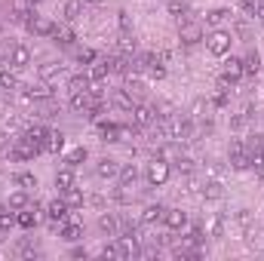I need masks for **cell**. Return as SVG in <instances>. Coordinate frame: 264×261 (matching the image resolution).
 Listing matches in <instances>:
<instances>
[{
	"mask_svg": "<svg viewBox=\"0 0 264 261\" xmlns=\"http://www.w3.org/2000/svg\"><path fill=\"white\" fill-rule=\"evenodd\" d=\"M40 147L43 144H37V141H31V138H19L13 147H10V160H16V163H25V160H34L37 154H40Z\"/></svg>",
	"mask_w": 264,
	"mask_h": 261,
	"instance_id": "6da1fadb",
	"label": "cell"
},
{
	"mask_svg": "<svg viewBox=\"0 0 264 261\" xmlns=\"http://www.w3.org/2000/svg\"><path fill=\"white\" fill-rule=\"evenodd\" d=\"M231 43H234V37H231V31H212L209 37H206V46H209V53L212 56H228L231 53Z\"/></svg>",
	"mask_w": 264,
	"mask_h": 261,
	"instance_id": "7a4b0ae2",
	"label": "cell"
},
{
	"mask_svg": "<svg viewBox=\"0 0 264 261\" xmlns=\"http://www.w3.org/2000/svg\"><path fill=\"white\" fill-rule=\"evenodd\" d=\"M178 40L184 43V46H194V43H200L203 40V28L197 25V22H178Z\"/></svg>",
	"mask_w": 264,
	"mask_h": 261,
	"instance_id": "3957f363",
	"label": "cell"
},
{
	"mask_svg": "<svg viewBox=\"0 0 264 261\" xmlns=\"http://www.w3.org/2000/svg\"><path fill=\"white\" fill-rule=\"evenodd\" d=\"M166 178H169V163L163 157H154L147 163V181L154 184V188H160V184H166Z\"/></svg>",
	"mask_w": 264,
	"mask_h": 261,
	"instance_id": "277c9868",
	"label": "cell"
},
{
	"mask_svg": "<svg viewBox=\"0 0 264 261\" xmlns=\"http://www.w3.org/2000/svg\"><path fill=\"white\" fill-rule=\"evenodd\" d=\"M240 77H243V59H228V62H224V74H221L218 83L228 89V86H234Z\"/></svg>",
	"mask_w": 264,
	"mask_h": 261,
	"instance_id": "5b68a950",
	"label": "cell"
},
{
	"mask_svg": "<svg viewBox=\"0 0 264 261\" xmlns=\"http://www.w3.org/2000/svg\"><path fill=\"white\" fill-rule=\"evenodd\" d=\"M132 123H135L138 129L154 126V123H157V108H150V105H135V108H132Z\"/></svg>",
	"mask_w": 264,
	"mask_h": 261,
	"instance_id": "8992f818",
	"label": "cell"
},
{
	"mask_svg": "<svg viewBox=\"0 0 264 261\" xmlns=\"http://www.w3.org/2000/svg\"><path fill=\"white\" fill-rule=\"evenodd\" d=\"M228 160L234 169H249V147L243 141H231V151H228Z\"/></svg>",
	"mask_w": 264,
	"mask_h": 261,
	"instance_id": "52a82bcc",
	"label": "cell"
},
{
	"mask_svg": "<svg viewBox=\"0 0 264 261\" xmlns=\"http://www.w3.org/2000/svg\"><path fill=\"white\" fill-rule=\"evenodd\" d=\"M25 28H28L34 37H52V28H56V25H52V22H46L43 16H31V19L25 22Z\"/></svg>",
	"mask_w": 264,
	"mask_h": 261,
	"instance_id": "ba28073f",
	"label": "cell"
},
{
	"mask_svg": "<svg viewBox=\"0 0 264 261\" xmlns=\"http://www.w3.org/2000/svg\"><path fill=\"white\" fill-rule=\"evenodd\" d=\"M37 221H40V206H25L19 215H16V225H22V228H37Z\"/></svg>",
	"mask_w": 264,
	"mask_h": 261,
	"instance_id": "9c48e42d",
	"label": "cell"
},
{
	"mask_svg": "<svg viewBox=\"0 0 264 261\" xmlns=\"http://www.w3.org/2000/svg\"><path fill=\"white\" fill-rule=\"evenodd\" d=\"M117 255H120V258H132V255H138V237H132V234L117 237Z\"/></svg>",
	"mask_w": 264,
	"mask_h": 261,
	"instance_id": "30bf717a",
	"label": "cell"
},
{
	"mask_svg": "<svg viewBox=\"0 0 264 261\" xmlns=\"http://www.w3.org/2000/svg\"><path fill=\"white\" fill-rule=\"evenodd\" d=\"M163 221H166L169 231H181V228H187V212H181V209H166Z\"/></svg>",
	"mask_w": 264,
	"mask_h": 261,
	"instance_id": "8fae6325",
	"label": "cell"
},
{
	"mask_svg": "<svg viewBox=\"0 0 264 261\" xmlns=\"http://www.w3.org/2000/svg\"><path fill=\"white\" fill-rule=\"evenodd\" d=\"M68 209H71V206H68L65 200H52V203L46 206V212H49V218H52V228H59L62 221L68 218Z\"/></svg>",
	"mask_w": 264,
	"mask_h": 261,
	"instance_id": "7c38bea8",
	"label": "cell"
},
{
	"mask_svg": "<svg viewBox=\"0 0 264 261\" xmlns=\"http://www.w3.org/2000/svg\"><path fill=\"white\" fill-rule=\"evenodd\" d=\"M31 16H34V13H31V4H28V0H13V16H10V19H13L16 25H25Z\"/></svg>",
	"mask_w": 264,
	"mask_h": 261,
	"instance_id": "4fadbf2b",
	"label": "cell"
},
{
	"mask_svg": "<svg viewBox=\"0 0 264 261\" xmlns=\"http://www.w3.org/2000/svg\"><path fill=\"white\" fill-rule=\"evenodd\" d=\"M98 231H101L104 237H114V234L120 231V218H117V215H111V212H104V215L98 218Z\"/></svg>",
	"mask_w": 264,
	"mask_h": 261,
	"instance_id": "5bb4252c",
	"label": "cell"
},
{
	"mask_svg": "<svg viewBox=\"0 0 264 261\" xmlns=\"http://www.w3.org/2000/svg\"><path fill=\"white\" fill-rule=\"evenodd\" d=\"M10 65L13 68H28L31 65V49L28 46H13L10 49Z\"/></svg>",
	"mask_w": 264,
	"mask_h": 261,
	"instance_id": "9a60e30c",
	"label": "cell"
},
{
	"mask_svg": "<svg viewBox=\"0 0 264 261\" xmlns=\"http://www.w3.org/2000/svg\"><path fill=\"white\" fill-rule=\"evenodd\" d=\"M16 252H19L22 258H34V255H40V243H37L34 237H25V240H19Z\"/></svg>",
	"mask_w": 264,
	"mask_h": 261,
	"instance_id": "2e32d148",
	"label": "cell"
},
{
	"mask_svg": "<svg viewBox=\"0 0 264 261\" xmlns=\"http://www.w3.org/2000/svg\"><path fill=\"white\" fill-rule=\"evenodd\" d=\"M52 40H56L59 46H74V40H77V37H74V31H71V28L56 25V28H52Z\"/></svg>",
	"mask_w": 264,
	"mask_h": 261,
	"instance_id": "e0dca14e",
	"label": "cell"
},
{
	"mask_svg": "<svg viewBox=\"0 0 264 261\" xmlns=\"http://www.w3.org/2000/svg\"><path fill=\"white\" fill-rule=\"evenodd\" d=\"M258 71H261V56H258V49H249V53H246V59H243V74L255 77Z\"/></svg>",
	"mask_w": 264,
	"mask_h": 261,
	"instance_id": "ac0fdd59",
	"label": "cell"
},
{
	"mask_svg": "<svg viewBox=\"0 0 264 261\" xmlns=\"http://www.w3.org/2000/svg\"><path fill=\"white\" fill-rule=\"evenodd\" d=\"M95 172H98V178H117L120 175V166H117V160H98V166H95Z\"/></svg>",
	"mask_w": 264,
	"mask_h": 261,
	"instance_id": "d6986e66",
	"label": "cell"
},
{
	"mask_svg": "<svg viewBox=\"0 0 264 261\" xmlns=\"http://www.w3.org/2000/svg\"><path fill=\"white\" fill-rule=\"evenodd\" d=\"M117 178H120V188L132 191V188H135V181H138V169L129 163V166H123V169H120V175H117Z\"/></svg>",
	"mask_w": 264,
	"mask_h": 261,
	"instance_id": "ffe728a7",
	"label": "cell"
},
{
	"mask_svg": "<svg viewBox=\"0 0 264 261\" xmlns=\"http://www.w3.org/2000/svg\"><path fill=\"white\" fill-rule=\"evenodd\" d=\"M59 77H62V65H59V62L40 65V80H43V83H52V80H59Z\"/></svg>",
	"mask_w": 264,
	"mask_h": 261,
	"instance_id": "44dd1931",
	"label": "cell"
},
{
	"mask_svg": "<svg viewBox=\"0 0 264 261\" xmlns=\"http://www.w3.org/2000/svg\"><path fill=\"white\" fill-rule=\"evenodd\" d=\"M163 215H166V209H163L160 203H150V206L141 212V221H144V225H157V221H160Z\"/></svg>",
	"mask_w": 264,
	"mask_h": 261,
	"instance_id": "7402d4cb",
	"label": "cell"
},
{
	"mask_svg": "<svg viewBox=\"0 0 264 261\" xmlns=\"http://www.w3.org/2000/svg\"><path fill=\"white\" fill-rule=\"evenodd\" d=\"M62 237H65L68 243L80 240V237H83V225H80V221H65V225H62Z\"/></svg>",
	"mask_w": 264,
	"mask_h": 261,
	"instance_id": "603a6c76",
	"label": "cell"
},
{
	"mask_svg": "<svg viewBox=\"0 0 264 261\" xmlns=\"http://www.w3.org/2000/svg\"><path fill=\"white\" fill-rule=\"evenodd\" d=\"M123 89H126L132 98H141V95H144V83L135 77V71H129V74H126V86H123Z\"/></svg>",
	"mask_w": 264,
	"mask_h": 261,
	"instance_id": "cb8c5ba5",
	"label": "cell"
},
{
	"mask_svg": "<svg viewBox=\"0 0 264 261\" xmlns=\"http://www.w3.org/2000/svg\"><path fill=\"white\" fill-rule=\"evenodd\" d=\"M25 138H31V141H37V144H46V138H49V129H46L43 123H34V126H28V132H25Z\"/></svg>",
	"mask_w": 264,
	"mask_h": 261,
	"instance_id": "d4e9b609",
	"label": "cell"
},
{
	"mask_svg": "<svg viewBox=\"0 0 264 261\" xmlns=\"http://www.w3.org/2000/svg\"><path fill=\"white\" fill-rule=\"evenodd\" d=\"M108 74H111V62H108V59H104V62H95L92 71H89V80H92V83H101V80H108Z\"/></svg>",
	"mask_w": 264,
	"mask_h": 261,
	"instance_id": "484cf974",
	"label": "cell"
},
{
	"mask_svg": "<svg viewBox=\"0 0 264 261\" xmlns=\"http://www.w3.org/2000/svg\"><path fill=\"white\" fill-rule=\"evenodd\" d=\"M68 89L71 92H86V89H92V80L86 77V74H74V77L68 80Z\"/></svg>",
	"mask_w": 264,
	"mask_h": 261,
	"instance_id": "4316f807",
	"label": "cell"
},
{
	"mask_svg": "<svg viewBox=\"0 0 264 261\" xmlns=\"http://www.w3.org/2000/svg\"><path fill=\"white\" fill-rule=\"evenodd\" d=\"M111 101H114V108H120V111H132L135 108V101H132V95L126 89H117L114 95H111Z\"/></svg>",
	"mask_w": 264,
	"mask_h": 261,
	"instance_id": "83f0119b",
	"label": "cell"
},
{
	"mask_svg": "<svg viewBox=\"0 0 264 261\" xmlns=\"http://www.w3.org/2000/svg\"><path fill=\"white\" fill-rule=\"evenodd\" d=\"M0 89H10V92H13V89H19V77H16V74H13L7 65L0 68Z\"/></svg>",
	"mask_w": 264,
	"mask_h": 261,
	"instance_id": "f1b7e54d",
	"label": "cell"
},
{
	"mask_svg": "<svg viewBox=\"0 0 264 261\" xmlns=\"http://www.w3.org/2000/svg\"><path fill=\"white\" fill-rule=\"evenodd\" d=\"M89 105H92L89 89H86V92H71V108H74V111H86Z\"/></svg>",
	"mask_w": 264,
	"mask_h": 261,
	"instance_id": "f546056e",
	"label": "cell"
},
{
	"mask_svg": "<svg viewBox=\"0 0 264 261\" xmlns=\"http://www.w3.org/2000/svg\"><path fill=\"white\" fill-rule=\"evenodd\" d=\"M56 188H59V191H65V188H74V172H71V166L56 172Z\"/></svg>",
	"mask_w": 264,
	"mask_h": 261,
	"instance_id": "4dcf8cb0",
	"label": "cell"
},
{
	"mask_svg": "<svg viewBox=\"0 0 264 261\" xmlns=\"http://www.w3.org/2000/svg\"><path fill=\"white\" fill-rule=\"evenodd\" d=\"M203 197H206V200H221V197H224L221 181H206V184H203Z\"/></svg>",
	"mask_w": 264,
	"mask_h": 261,
	"instance_id": "1f68e13d",
	"label": "cell"
},
{
	"mask_svg": "<svg viewBox=\"0 0 264 261\" xmlns=\"http://www.w3.org/2000/svg\"><path fill=\"white\" fill-rule=\"evenodd\" d=\"M117 49H120L123 56H132V53L138 49V43H135V37H132L129 31H123V37H120V43H117Z\"/></svg>",
	"mask_w": 264,
	"mask_h": 261,
	"instance_id": "d6a6232c",
	"label": "cell"
},
{
	"mask_svg": "<svg viewBox=\"0 0 264 261\" xmlns=\"http://www.w3.org/2000/svg\"><path fill=\"white\" fill-rule=\"evenodd\" d=\"M62 16H65V22H74V19L80 16V0H65Z\"/></svg>",
	"mask_w": 264,
	"mask_h": 261,
	"instance_id": "836d02e7",
	"label": "cell"
},
{
	"mask_svg": "<svg viewBox=\"0 0 264 261\" xmlns=\"http://www.w3.org/2000/svg\"><path fill=\"white\" fill-rule=\"evenodd\" d=\"M86 157H89V154H86V147H74V151H71V154L65 157V163H68V166L74 169V166H80V163H86Z\"/></svg>",
	"mask_w": 264,
	"mask_h": 261,
	"instance_id": "e575fe53",
	"label": "cell"
},
{
	"mask_svg": "<svg viewBox=\"0 0 264 261\" xmlns=\"http://www.w3.org/2000/svg\"><path fill=\"white\" fill-rule=\"evenodd\" d=\"M46 151H52V154H59L62 151V147H65V135L62 132H49V138H46Z\"/></svg>",
	"mask_w": 264,
	"mask_h": 261,
	"instance_id": "d590c367",
	"label": "cell"
},
{
	"mask_svg": "<svg viewBox=\"0 0 264 261\" xmlns=\"http://www.w3.org/2000/svg\"><path fill=\"white\" fill-rule=\"evenodd\" d=\"M120 129H123V126H117V123H101L104 141H120Z\"/></svg>",
	"mask_w": 264,
	"mask_h": 261,
	"instance_id": "8d00e7d4",
	"label": "cell"
},
{
	"mask_svg": "<svg viewBox=\"0 0 264 261\" xmlns=\"http://www.w3.org/2000/svg\"><path fill=\"white\" fill-rule=\"evenodd\" d=\"M16 184H19L22 191H34V188H37V178H34L31 172H19V175H16Z\"/></svg>",
	"mask_w": 264,
	"mask_h": 261,
	"instance_id": "74e56055",
	"label": "cell"
},
{
	"mask_svg": "<svg viewBox=\"0 0 264 261\" xmlns=\"http://www.w3.org/2000/svg\"><path fill=\"white\" fill-rule=\"evenodd\" d=\"M62 194H65V197H62V200H65V203H68V206H83V194H80V191H77V188H65V191H62Z\"/></svg>",
	"mask_w": 264,
	"mask_h": 261,
	"instance_id": "f35d334b",
	"label": "cell"
},
{
	"mask_svg": "<svg viewBox=\"0 0 264 261\" xmlns=\"http://www.w3.org/2000/svg\"><path fill=\"white\" fill-rule=\"evenodd\" d=\"M169 16H175L178 22H184V13H187V4H184V0H169Z\"/></svg>",
	"mask_w": 264,
	"mask_h": 261,
	"instance_id": "ab89813d",
	"label": "cell"
},
{
	"mask_svg": "<svg viewBox=\"0 0 264 261\" xmlns=\"http://www.w3.org/2000/svg\"><path fill=\"white\" fill-rule=\"evenodd\" d=\"M181 243H184V246H200V243H203V228H191V231L184 234Z\"/></svg>",
	"mask_w": 264,
	"mask_h": 261,
	"instance_id": "60d3db41",
	"label": "cell"
},
{
	"mask_svg": "<svg viewBox=\"0 0 264 261\" xmlns=\"http://www.w3.org/2000/svg\"><path fill=\"white\" fill-rule=\"evenodd\" d=\"M228 19H231V10H209V16H206L209 25H221V22H228Z\"/></svg>",
	"mask_w": 264,
	"mask_h": 261,
	"instance_id": "b9f144b4",
	"label": "cell"
},
{
	"mask_svg": "<svg viewBox=\"0 0 264 261\" xmlns=\"http://www.w3.org/2000/svg\"><path fill=\"white\" fill-rule=\"evenodd\" d=\"M13 225H16V215L10 209H0V234H7Z\"/></svg>",
	"mask_w": 264,
	"mask_h": 261,
	"instance_id": "7bdbcfd3",
	"label": "cell"
},
{
	"mask_svg": "<svg viewBox=\"0 0 264 261\" xmlns=\"http://www.w3.org/2000/svg\"><path fill=\"white\" fill-rule=\"evenodd\" d=\"M25 206H28V191L10 194V209H25Z\"/></svg>",
	"mask_w": 264,
	"mask_h": 261,
	"instance_id": "ee69618b",
	"label": "cell"
},
{
	"mask_svg": "<svg viewBox=\"0 0 264 261\" xmlns=\"http://www.w3.org/2000/svg\"><path fill=\"white\" fill-rule=\"evenodd\" d=\"M175 169H178L181 175H191V172H194V160H191V157H175Z\"/></svg>",
	"mask_w": 264,
	"mask_h": 261,
	"instance_id": "f6af8a7d",
	"label": "cell"
},
{
	"mask_svg": "<svg viewBox=\"0 0 264 261\" xmlns=\"http://www.w3.org/2000/svg\"><path fill=\"white\" fill-rule=\"evenodd\" d=\"M209 237H224V221L215 215V218H209Z\"/></svg>",
	"mask_w": 264,
	"mask_h": 261,
	"instance_id": "bcb514c9",
	"label": "cell"
},
{
	"mask_svg": "<svg viewBox=\"0 0 264 261\" xmlns=\"http://www.w3.org/2000/svg\"><path fill=\"white\" fill-rule=\"evenodd\" d=\"M228 101H231V98H228V89H224V86H221V92L212 95V105H215V108H228Z\"/></svg>",
	"mask_w": 264,
	"mask_h": 261,
	"instance_id": "7dc6e473",
	"label": "cell"
},
{
	"mask_svg": "<svg viewBox=\"0 0 264 261\" xmlns=\"http://www.w3.org/2000/svg\"><path fill=\"white\" fill-rule=\"evenodd\" d=\"M77 62L80 65H92L95 62V53L92 49H77Z\"/></svg>",
	"mask_w": 264,
	"mask_h": 261,
	"instance_id": "c3c4849f",
	"label": "cell"
},
{
	"mask_svg": "<svg viewBox=\"0 0 264 261\" xmlns=\"http://www.w3.org/2000/svg\"><path fill=\"white\" fill-rule=\"evenodd\" d=\"M101 258H120V255H117V243H114V246H104V249H101Z\"/></svg>",
	"mask_w": 264,
	"mask_h": 261,
	"instance_id": "681fc988",
	"label": "cell"
},
{
	"mask_svg": "<svg viewBox=\"0 0 264 261\" xmlns=\"http://www.w3.org/2000/svg\"><path fill=\"white\" fill-rule=\"evenodd\" d=\"M243 10H246L249 16H255V10H258V0H243Z\"/></svg>",
	"mask_w": 264,
	"mask_h": 261,
	"instance_id": "f907efd6",
	"label": "cell"
},
{
	"mask_svg": "<svg viewBox=\"0 0 264 261\" xmlns=\"http://www.w3.org/2000/svg\"><path fill=\"white\" fill-rule=\"evenodd\" d=\"M120 28H123V31H129V28H132V22H129V13H120Z\"/></svg>",
	"mask_w": 264,
	"mask_h": 261,
	"instance_id": "816d5d0a",
	"label": "cell"
},
{
	"mask_svg": "<svg viewBox=\"0 0 264 261\" xmlns=\"http://www.w3.org/2000/svg\"><path fill=\"white\" fill-rule=\"evenodd\" d=\"M7 144H10V138H7L4 132H0V151H4V147H7Z\"/></svg>",
	"mask_w": 264,
	"mask_h": 261,
	"instance_id": "f5cc1de1",
	"label": "cell"
},
{
	"mask_svg": "<svg viewBox=\"0 0 264 261\" xmlns=\"http://www.w3.org/2000/svg\"><path fill=\"white\" fill-rule=\"evenodd\" d=\"M28 4H31V7H37V4H43V0H28Z\"/></svg>",
	"mask_w": 264,
	"mask_h": 261,
	"instance_id": "db71d44e",
	"label": "cell"
},
{
	"mask_svg": "<svg viewBox=\"0 0 264 261\" xmlns=\"http://www.w3.org/2000/svg\"><path fill=\"white\" fill-rule=\"evenodd\" d=\"M80 4H98V0H80Z\"/></svg>",
	"mask_w": 264,
	"mask_h": 261,
	"instance_id": "11a10c76",
	"label": "cell"
}]
</instances>
